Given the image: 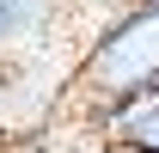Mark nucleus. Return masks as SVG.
Masks as SVG:
<instances>
[{"mask_svg": "<svg viewBox=\"0 0 159 153\" xmlns=\"http://www.w3.org/2000/svg\"><path fill=\"white\" fill-rule=\"evenodd\" d=\"M98 153H147V147H135V141H122V135H104V141H98Z\"/></svg>", "mask_w": 159, "mask_h": 153, "instance_id": "obj_4", "label": "nucleus"}, {"mask_svg": "<svg viewBox=\"0 0 159 153\" xmlns=\"http://www.w3.org/2000/svg\"><path fill=\"white\" fill-rule=\"evenodd\" d=\"M159 80V0H135L122 19H110L86 55V86L92 98H110V92H135Z\"/></svg>", "mask_w": 159, "mask_h": 153, "instance_id": "obj_1", "label": "nucleus"}, {"mask_svg": "<svg viewBox=\"0 0 159 153\" xmlns=\"http://www.w3.org/2000/svg\"><path fill=\"white\" fill-rule=\"evenodd\" d=\"M49 19V0H0V49H12Z\"/></svg>", "mask_w": 159, "mask_h": 153, "instance_id": "obj_2", "label": "nucleus"}, {"mask_svg": "<svg viewBox=\"0 0 159 153\" xmlns=\"http://www.w3.org/2000/svg\"><path fill=\"white\" fill-rule=\"evenodd\" d=\"M0 153H49V141L43 135H19V141H6Z\"/></svg>", "mask_w": 159, "mask_h": 153, "instance_id": "obj_3", "label": "nucleus"}]
</instances>
